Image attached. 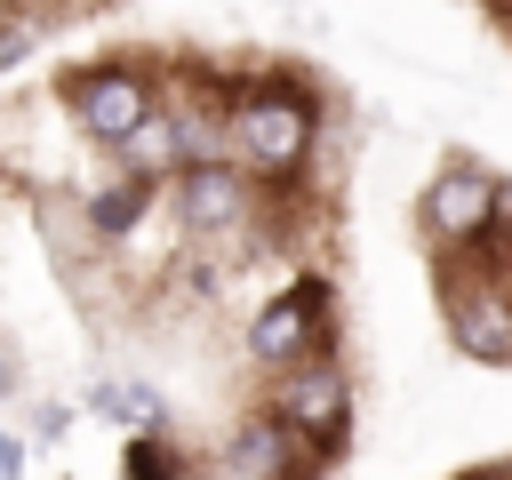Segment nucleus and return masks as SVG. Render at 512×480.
<instances>
[{
	"instance_id": "8",
	"label": "nucleus",
	"mask_w": 512,
	"mask_h": 480,
	"mask_svg": "<svg viewBox=\"0 0 512 480\" xmlns=\"http://www.w3.org/2000/svg\"><path fill=\"white\" fill-rule=\"evenodd\" d=\"M112 152H120L136 176H160V168H184V160H192V136H184V120H160V112H152V120H144L128 144H112Z\"/></svg>"
},
{
	"instance_id": "15",
	"label": "nucleus",
	"mask_w": 512,
	"mask_h": 480,
	"mask_svg": "<svg viewBox=\"0 0 512 480\" xmlns=\"http://www.w3.org/2000/svg\"><path fill=\"white\" fill-rule=\"evenodd\" d=\"M504 8H512V0H504Z\"/></svg>"
},
{
	"instance_id": "7",
	"label": "nucleus",
	"mask_w": 512,
	"mask_h": 480,
	"mask_svg": "<svg viewBox=\"0 0 512 480\" xmlns=\"http://www.w3.org/2000/svg\"><path fill=\"white\" fill-rule=\"evenodd\" d=\"M296 464H304V432H288L272 408L248 416L232 432V448H224V480H288Z\"/></svg>"
},
{
	"instance_id": "14",
	"label": "nucleus",
	"mask_w": 512,
	"mask_h": 480,
	"mask_svg": "<svg viewBox=\"0 0 512 480\" xmlns=\"http://www.w3.org/2000/svg\"><path fill=\"white\" fill-rule=\"evenodd\" d=\"M24 48H32V32H24V24H8V32H0V64H16Z\"/></svg>"
},
{
	"instance_id": "9",
	"label": "nucleus",
	"mask_w": 512,
	"mask_h": 480,
	"mask_svg": "<svg viewBox=\"0 0 512 480\" xmlns=\"http://www.w3.org/2000/svg\"><path fill=\"white\" fill-rule=\"evenodd\" d=\"M144 208H152V176H136V168H128L120 184H104V192L88 200V224H96L104 240H120V232H136V224H144Z\"/></svg>"
},
{
	"instance_id": "3",
	"label": "nucleus",
	"mask_w": 512,
	"mask_h": 480,
	"mask_svg": "<svg viewBox=\"0 0 512 480\" xmlns=\"http://www.w3.org/2000/svg\"><path fill=\"white\" fill-rule=\"evenodd\" d=\"M312 352H328V280H296L288 296H272L256 320H248V360L256 368H296V360H312Z\"/></svg>"
},
{
	"instance_id": "4",
	"label": "nucleus",
	"mask_w": 512,
	"mask_h": 480,
	"mask_svg": "<svg viewBox=\"0 0 512 480\" xmlns=\"http://www.w3.org/2000/svg\"><path fill=\"white\" fill-rule=\"evenodd\" d=\"M416 216H424V232H432L440 256H448V248H472V240L496 224V176L472 168V160H448V168L424 184Z\"/></svg>"
},
{
	"instance_id": "10",
	"label": "nucleus",
	"mask_w": 512,
	"mask_h": 480,
	"mask_svg": "<svg viewBox=\"0 0 512 480\" xmlns=\"http://www.w3.org/2000/svg\"><path fill=\"white\" fill-rule=\"evenodd\" d=\"M96 408H104L112 424H144V432H160V424H168V408H160V392H152V384H104V392H96Z\"/></svg>"
},
{
	"instance_id": "1",
	"label": "nucleus",
	"mask_w": 512,
	"mask_h": 480,
	"mask_svg": "<svg viewBox=\"0 0 512 480\" xmlns=\"http://www.w3.org/2000/svg\"><path fill=\"white\" fill-rule=\"evenodd\" d=\"M232 144H240V160L256 168V176H288V168H304V152L320 144V112H312V96L304 88H240L232 96Z\"/></svg>"
},
{
	"instance_id": "12",
	"label": "nucleus",
	"mask_w": 512,
	"mask_h": 480,
	"mask_svg": "<svg viewBox=\"0 0 512 480\" xmlns=\"http://www.w3.org/2000/svg\"><path fill=\"white\" fill-rule=\"evenodd\" d=\"M504 248H512V176H496V224H488Z\"/></svg>"
},
{
	"instance_id": "11",
	"label": "nucleus",
	"mask_w": 512,
	"mask_h": 480,
	"mask_svg": "<svg viewBox=\"0 0 512 480\" xmlns=\"http://www.w3.org/2000/svg\"><path fill=\"white\" fill-rule=\"evenodd\" d=\"M128 480H192V464L184 456H168V440H128Z\"/></svg>"
},
{
	"instance_id": "2",
	"label": "nucleus",
	"mask_w": 512,
	"mask_h": 480,
	"mask_svg": "<svg viewBox=\"0 0 512 480\" xmlns=\"http://www.w3.org/2000/svg\"><path fill=\"white\" fill-rule=\"evenodd\" d=\"M272 416H280L288 432H304L312 456H336V448H344V424H352V384H344V368H336L328 352L280 368V384H272Z\"/></svg>"
},
{
	"instance_id": "6",
	"label": "nucleus",
	"mask_w": 512,
	"mask_h": 480,
	"mask_svg": "<svg viewBox=\"0 0 512 480\" xmlns=\"http://www.w3.org/2000/svg\"><path fill=\"white\" fill-rule=\"evenodd\" d=\"M176 216H184V232H240L248 224V168L184 160L176 168Z\"/></svg>"
},
{
	"instance_id": "13",
	"label": "nucleus",
	"mask_w": 512,
	"mask_h": 480,
	"mask_svg": "<svg viewBox=\"0 0 512 480\" xmlns=\"http://www.w3.org/2000/svg\"><path fill=\"white\" fill-rule=\"evenodd\" d=\"M0 480H24V440L0 432Z\"/></svg>"
},
{
	"instance_id": "5",
	"label": "nucleus",
	"mask_w": 512,
	"mask_h": 480,
	"mask_svg": "<svg viewBox=\"0 0 512 480\" xmlns=\"http://www.w3.org/2000/svg\"><path fill=\"white\" fill-rule=\"evenodd\" d=\"M72 120L96 136V144H128L144 120H152V80L144 64H96L72 80Z\"/></svg>"
}]
</instances>
